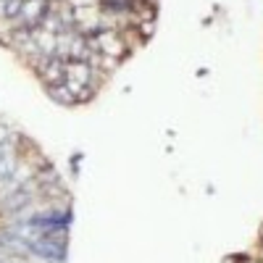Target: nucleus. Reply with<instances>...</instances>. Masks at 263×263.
<instances>
[{
  "mask_svg": "<svg viewBox=\"0 0 263 263\" xmlns=\"http://www.w3.org/2000/svg\"><path fill=\"white\" fill-rule=\"evenodd\" d=\"M48 92H50V98H53V100H58L61 105H74V103H77L74 90H71V87L66 84V82H63V84H58V87H50Z\"/></svg>",
  "mask_w": 263,
  "mask_h": 263,
  "instance_id": "3",
  "label": "nucleus"
},
{
  "mask_svg": "<svg viewBox=\"0 0 263 263\" xmlns=\"http://www.w3.org/2000/svg\"><path fill=\"white\" fill-rule=\"evenodd\" d=\"M37 74H40L42 84H45L48 90H50V87H58V84L66 82V61L58 58V55H53V58L37 71Z\"/></svg>",
  "mask_w": 263,
  "mask_h": 263,
  "instance_id": "2",
  "label": "nucleus"
},
{
  "mask_svg": "<svg viewBox=\"0 0 263 263\" xmlns=\"http://www.w3.org/2000/svg\"><path fill=\"white\" fill-rule=\"evenodd\" d=\"M90 48L92 53H100V55H108V58H116V61H124L129 55V45L119 29H100L90 37Z\"/></svg>",
  "mask_w": 263,
  "mask_h": 263,
  "instance_id": "1",
  "label": "nucleus"
}]
</instances>
